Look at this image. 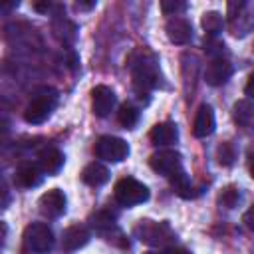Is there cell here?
Wrapping results in <instances>:
<instances>
[{
    "instance_id": "6da1fadb",
    "label": "cell",
    "mask_w": 254,
    "mask_h": 254,
    "mask_svg": "<svg viewBox=\"0 0 254 254\" xmlns=\"http://www.w3.org/2000/svg\"><path fill=\"white\" fill-rule=\"evenodd\" d=\"M129 67L133 73V81L139 89H153L161 83L159 64L153 54L149 52H135L129 58Z\"/></svg>"
},
{
    "instance_id": "7a4b0ae2",
    "label": "cell",
    "mask_w": 254,
    "mask_h": 254,
    "mask_svg": "<svg viewBox=\"0 0 254 254\" xmlns=\"http://www.w3.org/2000/svg\"><path fill=\"white\" fill-rule=\"evenodd\" d=\"M56 105H58V93L52 87H40L30 99L24 111V119L32 125H40L54 113Z\"/></svg>"
},
{
    "instance_id": "3957f363",
    "label": "cell",
    "mask_w": 254,
    "mask_h": 254,
    "mask_svg": "<svg viewBox=\"0 0 254 254\" xmlns=\"http://www.w3.org/2000/svg\"><path fill=\"white\" fill-rule=\"evenodd\" d=\"M113 196L121 206H135L149 198V189L133 177H123L115 183Z\"/></svg>"
},
{
    "instance_id": "277c9868",
    "label": "cell",
    "mask_w": 254,
    "mask_h": 254,
    "mask_svg": "<svg viewBox=\"0 0 254 254\" xmlns=\"http://www.w3.org/2000/svg\"><path fill=\"white\" fill-rule=\"evenodd\" d=\"M133 232L141 242L149 246H161L173 236L171 226L167 222H155V220H139Z\"/></svg>"
},
{
    "instance_id": "5b68a950",
    "label": "cell",
    "mask_w": 254,
    "mask_h": 254,
    "mask_svg": "<svg viewBox=\"0 0 254 254\" xmlns=\"http://www.w3.org/2000/svg\"><path fill=\"white\" fill-rule=\"evenodd\" d=\"M24 242L30 250L44 254V252L52 250V246H54V232L44 222H32L24 230Z\"/></svg>"
},
{
    "instance_id": "8992f818",
    "label": "cell",
    "mask_w": 254,
    "mask_h": 254,
    "mask_svg": "<svg viewBox=\"0 0 254 254\" xmlns=\"http://www.w3.org/2000/svg\"><path fill=\"white\" fill-rule=\"evenodd\" d=\"M95 155L97 159H103L107 163H119L123 159H127L129 155V145L121 139V137H113V135H103L97 139L95 143Z\"/></svg>"
},
{
    "instance_id": "52a82bcc",
    "label": "cell",
    "mask_w": 254,
    "mask_h": 254,
    "mask_svg": "<svg viewBox=\"0 0 254 254\" xmlns=\"http://www.w3.org/2000/svg\"><path fill=\"white\" fill-rule=\"evenodd\" d=\"M149 165L155 173L159 175H165V177H171L179 171H183V159L177 151H171V149H165V151H157L151 155L149 159Z\"/></svg>"
},
{
    "instance_id": "ba28073f",
    "label": "cell",
    "mask_w": 254,
    "mask_h": 254,
    "mask_svg": "<svg viewBox=\"0 0 254 254\" xmlns=\"http://www.w3.org/2000/svg\"><path fill=\"white\" fill-rule=\"evenodd\" d=\"M65 204H67L65 194H64V190H60V189H52V190L44 192V194L40 196V200H38L40 212H42L44 216H48V218H58V216H62V214L65 212Z\"/></svg>"
},
{
    "instance_id": "9c48e42d",
    "label": "cell",
    "mask_w": 254,
    "mask_h": 254,
    "mask_svg": "<svg viewBox=\"0 0 254 254\" xmlns=\"http://www.w3.org/2000/svg\"><path fill=\"white\" fill-rule=\"evenodd\" d=\"M165 32H167V38L177 46H185L192 40V26L189 20H185L181 16H173L167 22Z\"/></svg>"
},
{
    "instance_id": "30bf717a",
    "label": "cell",
    "mask_w": 254,
    "mask_h": 254,
    "mask_svg": "<svg viewBox=\"0 0 254 254\" xmlns=\"http://www.w3.org/2000/svg\"><path fill=\"white\" fill-rule=\"evenodd\" d=\"M230 75H232V64L224 58H214L204 69V81L214 87L226 83L230 79Z\"/></svg>"
},
{
    "instance_id": "8fae6325",
    "label": "cell",
    "mask_w": 254,
    "mask_h": 254,
    "mask_svg": "<svg viewBox=\"0 0 254 254\" xmlns=\"http://www.w3.org/2000/svg\"><path fill=\"white\" fill-rule=\"evenodd\" d=\"M115 105V93L107 85H95L91 89V107L97 117H105L111 113Z\"/></svg>"
},
{
    "instance_id": "7c38bea8",
    "label": "cell",
    "mask_w": 254,
    "mask_h": 254,
    "mask_svg": "<svg viewBox=\"0 0 254 254\" xmlns=\"http://www.w3.org/2000/svg\"><path fill=\"white\" fill-rule=\"evenodd\" d=\"M44 171L40 169V165H34V163H24L16 169L14 173V183L22 189H32V187H38L42 183V175Z\"/></svg>"
},
{
    "instance_id": "4fadbf2b",
    "label": "cell",
    "mask_w": 254,
    "mask_h": 254,
    "mask_svg": "<svg viewBox=\"0 0 254 254\" xmlns=\"http://www.w3.org/2000/svg\"><path fill=\"white\" fill-rule=\"evenodd\" d=\"M214 127H216V119H214L212 107L210 105H200L198 111H196L194 123H192L194 137H208V135H212Z\"/></svg>"
},
{
    "instance_id": "5bb4252c",
    "label": "cell",
    "mask_w": 254,
    "mask_h": 254,
    "mask_svg": "<svg viewBox=\"0 0 254 254\" xmlns=\"http://www.w3.org/2000/svg\"><path fill=\"white\" fill-rule=\"evenodd\" d=\"M89 238H91V234H89V230L83 224H73V226L64 230L62 246L65 250H79V248H83L89 242Z\"/></svg>"
},
{
    "instance_id": "9a60e30c",
    "label": "cell",
    "mask_w": 254,
    "mask_h": 254,
    "mask_svg": "<svg viewBox=\"0 0 254 254\" xmlns=\"http://www.w3.org/2000/svg\"><path fill=\"white\" fill-rule=\"evenodd\" d=\"M38 165L46 175H56L64 167V153L56 147H44L38 155Z\"/></svg>"
},
{
    "instance_id": "2e32d148",
    "label": "cell",
    "mask_w": 254,
    "mask_h": 254,
    "mask_svg": "<svg viewBox=\"0 0 254 254\" xmlns=\"http://www.w3.org/2000/svg\"><path fill=\"white\" fill-rule=\"evenodd\" d=\"M149 139L153 141V145H173L179 139V129L173 121H163L149 131Z\"/></svg>"
},
{
    "instance_id": "e0dca14e",
    "label": "cell",
    "mask_w": 254,
    "mask_h": 254,
    "mask_svg": "<svg viewBox=\"0 0 254 254\" xmlns=\"http://www.w3.org/2000/svg\"><path fill=\"white\" fill-rule=\"evenodd\" d=\"M81 181L89 187H101L109 181V171L101 163H89L81 171Z\"/></svg>"
},
{
    "instance_id": "ac0fdd59",
    "label": "cell",
    "mask_w": 254,
    "mask_h": 254,
    "mask_svg": "<svg viewBox=\"0 0 254 254\" xmlns=\"http://www.w3.org/2000/svg\"><path fill=\"white\" fill-rule=\"evenodd\" d=\"M169 181H171L173 189L177 190V194L183 196V198H194L196 194H200V190H196V189L192 187V183H190V179L187 177L185 171H179V173L171 175Z\"/></svg>"
},
{
    "instance_id": "d6986e66",
    "label": "cell",
    "mask_w": 254,
    "mask_h": 254,
    "mask_svg": "<svg viewBox=\"0 0 254 254\" xmlns=\"http://www.w3.org/2000/svg\"><path fill=\"white\" fill-rule=\"evenodd\" d=\"M244 8H246V4L240 2V4H238V12L230 16V32H232L234 36H240V38L246 36V34L250 32V28L254 26V16H244V14H242Z\"/></svg>"
},
{
    "instance_id": "ffe728a7",
    "label": "cell",
    "mask_w": 254,
    "mask_h": 254,
    "mask_svg": "<svg viewBox=\"0 0 254 254\" xmlns=\"http://www.w3.org/2000/svg\"><path fill=\"white\" fill-rule=\"evenodd\" d=\"M232 117L238 125H252L254 123V101L252 99H240L232 107Z\"/></svg>"
},
{
    "instance_id": "44dd1931",
    "label": "cell",
    "mask_w": 254,
    "mask_h": 254,
    "mask_svg": "<svg viewBox=\"0 0 254 254\" xmlns=\"http://www.w3.org/2000/svg\"><path fill=\"white\" fill-rule=\"evenodd\" d=\"M117 121L125 127V129H133L139 121V109L133 107L131 103H123L117 111Z\"/></svg>"
},
{
    "instance_id": "7402d4cb",
    "label": "cell",
    "mask_w": 254,
    "mask_h": 254,
    "mask_svg": "<svg viewBox=\"0 0 254 254\" xmlns=\"http://www.w3.org/2000/svg\"><path fill=\"white\" fill-rule=\"evenodd\" d=\"M222 26H224V20H222V14L220 12H206L202 14V28L208 36H216L222 32Z\"/></svg>"
},
{
    "instance_id": "603a6c76",
    "label": "cell",
    "mask_w": 254,
    "mask_h": 254,
    "mask_svg": "<svg viewBox=\"0 0 254 254\" xmlns=\"http://www.w3.org/2000/svg\"><path fill=\"white\" fill-rule=\"evenodd\" d=\"M216 159H218V163H220L222 167H230V165L234 163V159H236V149H234V145L228 143V141L220 143L218 149H216Z\"/></svg>"
},
{
    "instance_id": "cb8c5ba5",
    "label": "cell",
    "mask_w": 254,
    "mask_h": 254,
    "mask_svg": "<svg viewBox=\"0 0 254 254\" xmlns=\"http://www.w3.org/2000/svg\"><path fill=\"white\" fill-rule=\"evenodd\" d=\"M238 200H240V192H238L236 187H226V189H222V192L218 194V202H220L222 206H226V208H234V206L238 204Z\"/></svg>"
},
{
    "instance_id": "d4e9b609",
    "label": "cell",
    "mask_w": 254,
    "mask_h": 254,
    "mask_svg": "<svg viewBox=\"0 0 254 254\" xmlns=\"http://www.w3.org/2000/svg\"><path fill=\"white\" fill-rule=\"evenodd\" d=\"M91 224L97 228V230H105V228H111L115 224V214H111L109 210H99L91 216Z\"/></svg>"
},
{
    "instance_id": "484cf974",
    "label": "cell",
    "mask_w": 254,
    "mask_h": 254,
    "mask_svg": "<svg viewBox=\"0 0 254 254\" xmlns=\"http://www.w3.org/2000/svg\"><path fill=\"white\" fill-rule=\"evenodd\" d=\"M161 10L169 16H179L181 12L187 10V2H177V0H163L161 2Z\"/></svg>"
},
{
    "instance_id": "4316f807",
    "label": "cell",
    "mask_w": 254,
    "mask_h": 254,
    "mask_svg": "<svg viewBox=\"0 0 254 254\" xmlns=\"http://www.w3.org/2000/svg\"><path fill=\"white\" fill-rule=\"evenodd\" d=\"M242 222L246 224V228H250V230L254 232V204H250V208L244 212V216H242Z\"/></svg>"
},
{
    "instance_id": "83f0119b",
    "label": "cell",
    "mask_w": 254,
    "mask_h": 254,
    "mask_svg": "<svg viewBox=\"0 0 254 254\" xmlns=\"http://www.w3.org/2000/svg\"><path fill=\"white\" fill-rule=\"evenodd\" d=\"M244 91H246V95H248L250 99H254V71L250 73V77H248V83H246Z\"/></svg>"
},
{
    "instance_id": "f1b7e54d",
    "label": "cell",
    "mask_w": 254,
    "mask_h": 254,
    "mask_svg": "<svg viewBox=\"0 0 254 254\" xmlns=\"http://www.w3.org/2000/svg\"><path fill=\"white\" fill-rule=\"evenodd\" d=\"M161 254H189L185 248H181V246H169V248H165Z\"/></svg>"
},
{
    "instance_id": "f546056e",
    "label": "cell",
    "mask_w": 254,
    "mask_h": 254,
    "mask_svg": "<svg viewBox=\"0 0 254 254\" xmlns=\"http://www.w3.org/2000/svg\"><path fill=\"white\" fill-rule=\"evenodd\" d=\"M93 6H95V2H77V4H75L77 10H91Z\"/></svg>"
},
{
    "instance_id": "4dcf8cb0",
    "label": "cell",
    "mask_w": 254,
    "mask_h": 254,
    "mask_svg": "<svg viewBox=\"0 0 254 254\" xmlns=\"http://www.w3.org/2000/svg\"><path fill=\"white\" fill-rule=\"evenodd\" d=\"M248 169H250V175L254 179V149L248 153Z\"/></svg>"
},
{
    "instance_id": "1f68e13d",
    "label": "cell",
    "mask_w": 254,
    "mask_h": 254,
    "mask_svg": "<svg viewBox=\"0 0 254 254\" xmlns=\"http://www.w3.org/2000/svg\"><path fill=\"white\" fill-rule=\"evenodd\" d=\"M34 8H36L38 12H48V10L52 8V4H50V2H46V4H36Z\"/></svg>"
}]
</instances>
